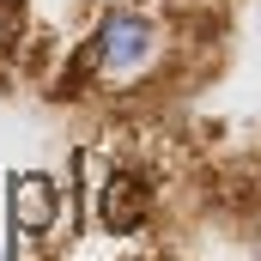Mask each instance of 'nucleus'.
<instances>
[{"instance_id":"1","label":"nucleus","mask_w":261,"mask_h":261,"mask_svg":"<svg viewBox=\"0 0 261 261\" xmlns=\"http://www.w3.org/2000/svg\"><path fill=\"white\" fill-rule=\"evenodd\" d=\"M164 55V31L146 6H110L91 31V43L79 49V73L97 85H134L140 73H152V61Z\"/></svg>"},{"instance_id":"2","label":"nucleus","mask_w":261,"mask_h":261,"mask_svg":"<svg viewBox=\"0 0 261 261\" xmlns=\"http://www.w3.org/2000/svg\"><path fill=\"white\" fill-rule=\"evenodd\" d=\"M91 213L110 237H134L152 213V176L134 170V164H116V170H97V189H91Z\"/></svg>"},{"instance_id":"5","label":"nucleus","mask_w":261,"mask_h":261,"mask_svg":"<svg viewBox=\"0 0 261 261\" xmlns=\"http://www.w3.org/2000/svg\"><path fill=\"white\" fill-rule=\"evenodd\" d=\"M0 255H6V243H0Z\"/></svg>"},{"instance_id":"4","label":"nucleus","mask_w":261,"mask_h":261,"mask_svg":"<svg viewBox=\"0 0 261 261\" xmlns=\"http://www.w3.org/2000/svg\"><path fill=\"white\" fill-rule=\"evenodd\" d=\"M18 43V0H0V49Z\"/></svg>"},{"instance_id":"3","label":"nucleus","mask_w":261,"mask_h":261,"mask_svg":"<svg viewBox=\"0 0 261 261\" xmlns=\"http://www.w3.org/2000/svg\"><path fill=\"white\" fill-rule=\"evenodd\" d=\"M6 200H12V231L18 237H49L55 219H61V182L49 170H18Z\"/></svg>"}]
</instances>
